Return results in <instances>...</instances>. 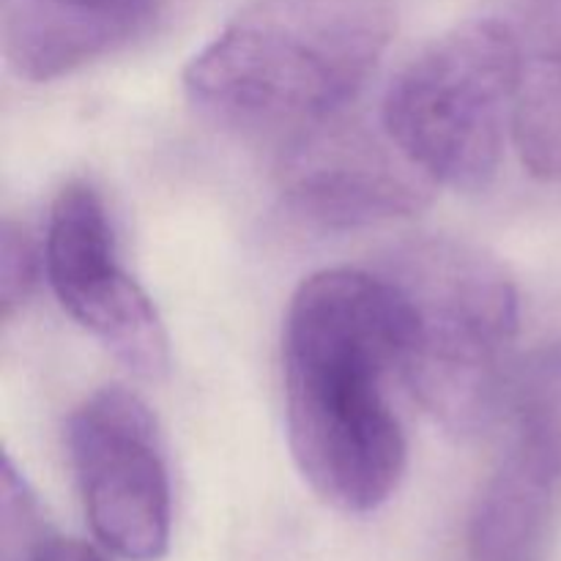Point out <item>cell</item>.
I'll list each match as a JSON object with an SVG mask.
<instances>
[{
    "label": "cell",
    "instance_id": "6da1fadb",
    "mask_svg": "<svg viewBox=\"0 0 561 561\" xmlns=\"http://www.w3.org/2000/svg\"><path fill=\"white\" fill-rule=\"evenodd\" d=\"M392 378L403 381V321L381 274L327 268L307 277L283 329L285 425L296 469L343 513L387 504L405 471Z\"/></svg>",
    "mask_w": 561,
    "mask_h": 561
},
{
    "label": "cell",
    "instance_id": "7a4b0ae2",
    "mask_svg": "<svg viewBox=\"0 0 561 561\" xmlns=\"http://www.w3.org/2000/svg\"><path fill=\"white\" fill-rule=\"evenodd\" d=\"M394 25V0H252L190 60L184 91L222 129L294 137L351 107Z\"/></svg>",
    "mask_w": 561,
    "mask_h": 561
},
{
    "label": "cell",
    "instance_id": "3957f363",
    "mask_svg": "<svg viewBox=\"0 0 561 561\" xmlns=\"http://www.w3.org/2000/svg\"><path fill=\"white\" fill-rule=\"evenodd\" d=\"M378 274L403 321V383L455 436L507 414L518 290L502 261L469 241L425 236L383 255Z\"/></svg>",
    "mask_w": 561,
    "mask_h": 561
},
{
    "label": "cell",
    "instance_id": "277c9868",
    "mask_svg": "<svg viewBox=\"0 0 561 561\" xmlns=\"http://www.w3.org/2000/svg\"><path fill=\"white\" fill-rule=\"evenodd\" d=\"M520 66L524 44L507 22H463L394 77L383 126L436 186L485 190L513 131Z\"/></svg>",
    "mask_w": 561,
    "mask_h": 561
},
{
    "label": "cell",
    "instance_id": "5b68a950",
    "mask_svg": "<svg viewBox=\"0 0 561 561\" xmlns=\"http://www.w3.org/2000/svg\"><path fill=\"white\" fill-rule=\"evenodd\" d=\"M88 524L107 551L157 561L170 546V477L151 411L124 387L96 389L66 427Z\"/></svg>",
    "mask_w": 561,
    "mask_h": 561
},
{
    "label": "cell",
    "instance_id": "8992f818",
    "mask_svg": "<svg viewBox=\"0 0 561 561\" xmlns=\"http://www.w3.org/2000/svg\"><path fill=\"white\" fill-rule=\"evenodd\" d=\"M277 184L299 222L340 233L414 217L436 186L400 151L383 121L373 126L348 107L288 137Z\"/></svg>",
    "mask_w": 561,
    "mask_h": 561
},
{
    "label": "cell",
    "instance_id": "52a82bcc",
    "mask_svg": "<svg viewBox=\"0 0 561 561\" xmlns=\"http://www.w3.org/2000/svg\"><path fill=\"white\" fill-rule=\"evenodd\" d=\"M44 272L66 312L137 378L168 373V334L157 307L118 263L113 225L85 181L64 186L49 208Z\"/></svg>",
    "mask_w": 561,
    "mask_h": 561
},
{
    "label": "cell",
    "instance_id": "ba28073f",
    "mask_svg": "<svg viewBox=\"0 0 561 561\" xmlns=\"http://www.w3.org/2000/svg\"><path fill=\"white\" fill-rule=\"evenodd\" d=\"M561 504V422H518L469 520L471 561H542Z\"/></svg>",
    "mask_w": 561,
    "mask_h": 561
},
{
    "label": "cell",
    "instance_id": "9c48e42d",
    "mask_svg": "<svg viewBox=\"0 0 561 561\" xmlns=\"http://www.w3.org/2000/svg\"><path fill=\"white\" fill-rule=\"evenodd\" d=\"M157 11V0L115 5L3 0L5 60L25 80H55L140 38Z\"/></svg>",
    "mask_w": 561,
    "mask_h": 561
},
{
    "label": "cell",
    "instance_id": "30bf717a",
    "mask_svg": "<svg viewBox=\"0 0 561 561\" xmlns=\"http://www.w3.org/2000/svg\"><path fill=\"white\" fill-rule=\"evenodd\" d=\"M513 140L535 179L561 181V44L557 42H526Z\"/></svg>",
    "mask_w": 561,
    "mask_h": 561
},
{
    "label": "cell",
    "instance_id": "8fae6325",
    "mask_svg": "<svg viewBox=\"0 0 561 561\" xmlns=\"http://www.w3.org/2000/svg\"><path fill=\"white\" fill-rule=\"evenodd\" d=\"M3 559L5 561H110L96 546L58 535L42 518L36 496L3 458Z\"/></svg>",
    "mask_w": 561,
    "mask_h": 561
},
{
    "label": "cell",
    "instance_id": "7c38bea8",
    "mask_svg": "<svg viewBox=\"0 0 561 561\" xmlns=\"http://www.w3.org/2000/svg\"><path fill=\"white\" fill-rule=\"evenodd\" d=\"M507 414L518 422H561V340L515 359Z\"/></svg>",
    "mask_w": 561,
    "mask_h": 561
},
{
    "label": "cell",
    "instance_id": "4fadbf2b",
    "mask_svg": "<svg viewBox=\"0 0 561 561\" xmlns=\"http://www.w3.org/2000/svg\"><path fill=\"white\" fill-rule=\"evenodd\" d=\"M38 255L33 241L16 222L5 219L0 236V310L3 321H9L36 285Z\"/></svg>",
    "mask_w": 561,
    "mask_h": 561
},
{
    "label": "cell",
    "instance_id": "5bb4252c",
    "mask_svg": "<svg viewBox=\"0 0 561 561\" xmlns=\"http://www.w3.org/2000/svg\"><path fill=\"white\" fill-rule=\"evenodd\" d=\"M64 3H80V5H115V3H129V0H64Z\"/></svg>",
    "mask_w": 561,
    "mask_h": 561
}]
</instances>
